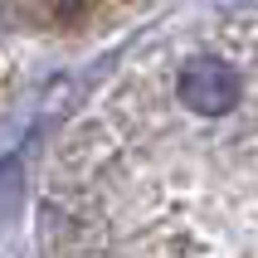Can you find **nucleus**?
<instances>
[{"instance_id":"f257e3e1","label":"nucleus","mask_w":258,"mask_h":258,"mask_svg":"<svg viewBox=\"0 0 258 258\" xmlns=\"http://www.w3.org/2000/svg\"><path fill=\"white\" fill-rule=\"evenodd\" d=\"M142 0H20V10H29L44 25H63V29H83L98 20H117V15L137 10Z\"/></svg>"}]
</instances>
